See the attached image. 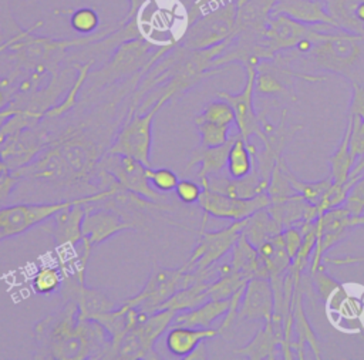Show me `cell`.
Instances as JSON below:
<instances>
[{
	"mask_svg": "<svg viewBox=\"0 0 364 360\" xmlns=\"http://www.w3.org/2000/svg\"><path fill=\"white\" fill-rule=\"evenodd\" d=\"M232 38L202 50L186 48L178 43L154 63L139 80L128 110L146 112L156 101L168 102L203 78L219 73L222 68H213V60L226 50Z\"/></svg>",
	"mask_w": 364,
	"mask_h": 360,
	"instance_id": "6da1fadb",
	"label": "cell"
},
{
	"mask_svg": "<svg viewBox=\"0 0 364 360\" xmlns=\"http://www.w3.org/2000/svg\"><path fill=\"white\" fill-rule=\"evenodd\" d=\"M34 359L108 360L111 339L95 320L78 319V306L65 300L61 309L40 320L34 327Z\"/></svg>",
	"mask_w": 364,
	"mask_h": 360,
	"instance_id": "7a4b0ae2",
	"label": "cell"
},
{
	"mask_svg": "<svg viewBox=\"0 0 364 360\" xmlns=\"http://www.w3.org/2000/svg\"><path fill=\"white\" fill-rule=\"evenodd\" d=\"M311 43L310 50L297 58L299 71H328L343 75L351 84H364V34L324 24Z\"/></svg>",
	"mask_w": 364,
	"mask_h": 360,
	"instance_id": "3957f363",
	"label": "cell"
},
{
	"mask_svg": "<svg viewBox=\"0 0 364 360\" xmlns=\"http://www.w3.org/2000/svg\"><path fill=\"white\" fill-rule=\"evenodd\" d=\"M154 48V43L144 37L129 38L118 44L111 58L102 67L90 71L87 78L88 88L84 91V95H90L94 91H100L124 78L135 77L136 74H142L144 77L156 61Z\"/></svg>",
	"mask_w": 364,
	"mask_h": 360,
	"instance_id": "277c9868",
	"label": "cell"
},
{
	"mask_svg": "<svg viewBox=\"0 0 364 360\" xmlns=\"http://www.w3.org/2000/svg\"><path fill=\"white\" fill-rule=\"evenodd\" d=\"M118 189H104L91 195L53 202H18L13 205H6L0 208V240L17 236L28 231L30 228L43 223L55 212L64 208L78 203L87 205L92 202H100L115 194Z\"/></svg>",
	"mask_w": 364,
	"mask_h": 360,
	"instance_id": "5b68a950",
	"label": "cell"
},
{
	"mask_svg": "<svg viewBox=\"0 0 364 360\" xmlns=\"http://www.w3.org/2000/svg\"><path fill=\"white\" fill-rule=\"evenodd\" d=\"M300 53L294 50L279 51L270 58L260 60L256 64L255 95L282 97L297 100L294 94V78H301L309 83L323 81L327 77L320 74H307L296 68V61Z\"/></svg>",
	"mask_w": 364,
	"mask_h": 360,
	"instance_id": "8992f818",
	"label": "cell"
},
{
	"mask_svg": "<svg viewBox=\"0 0 364 360\" xmlns=\"http://www.w3.org/2000/svg\"><path fill=\"white\" fill-rule=\"evenodd\" d=\"M165 102L162 100L156 101L146 112H136L128 110L122 120V125L112 138L107 152L128 155L145 166H152L151 162V148H152V122L156 112L162 108Z\"/></svg>",
	"mask_w": 364,
	"mask_h": 360,
	"instance_id": "52a82bcc",
	"label": "cell"
},
{
	"mask_svg": "<svg viewBox=\"0 0 364 360\" xmlns=\"http://www.w3.org/2000/svg\"><path fill=\"white\" fill-rule=\"evenodd\" d=\"M235 27L236 0H228L196 17L181 36L179 44L192 50L209 48L235 37Z\"/></svg>",
	"mask_w": 364,
	"mask_h": 360,
	"instance_id": "ba28073f",
	"label": "cell"
},
{
	"mask_svg": "<svg viewBox=\"0 0 364 360\" xmlns=\"http://www.w3.org/2000/svg\"><path fill=\"white\" fill-rule=\"evenodd\" d=\"M176 312L158 310L148 314L132 327L115 349V360H159L161 356L154 350L156 340L172 324Z\"/></svg>",
	"mask_w": 364,
	"mask_h": 360,
	"instance_id": "9c48e42d",
	"label": "cell"
},
{
	"mask_svg": "<svg viewBox=\"0 0 364 360\" xmlns=\"http://www.w3.org/2000/svg\"><path fill=\"white\" fill-rule=\"evenodd\" d=\"M246 219L232 221L230 225L219 231H206L199 228V238L189 259L183 263L186 270L208 273L215 263L232 250L239 236L242 235Z\"/></svg>",
	"mask_w": 364,
	"mask_h": 360,
	"instance_id": "30bf717a",
	"label": "cell"
},
{
	"mask_svg": "<svg viewBox=\"0 0 364 360\" xmlns=\"http://www.w3.org/2000/svg\"><path fill=\"white\" fill-rule=\"evenodd\" d=\"M97 169L109 174L121 189L134 192L154 202H161L164 199L162 194L149 184L146 178V166L132 157L105 152L100 159Z\"/></svg>",
	"mask_w": 364,
	"mask_h": 360,
	"instance_id": "8fae6325",
	"label": "cell"
},
{
	"mask_svg": "<svg viewBox=\"0 0 364 360\" xmlns=\"http://www.w3.org/2000/svg\"><path fill=\"white\" fill-rule=\"evenodd\" d=\"M183 275V265L176 269L158 268L151 273L144 287L135 296L125 299L122 303L136 307L148 314L155 313L178 289L182 287Z\"/></svg>",
	"mask_w": 364,
	"mask_h": 360,
	"instance_id": "7c38bea8",
	"label": "cell"
},
{
	"mask_svg": "<svg viewBox=\"0 0 364 360\" xmlns=\"http://www.w3.org/2000/svg\"><path fill=\"white\" fill-rule=\"evenodd\" d=\"M198 203L209 218L240 221L249 218L259 209L267 208L270 205V198L267 192L259 194L253 198H233L210 191L209 188H203Z\"/></svg>",
	"mask_w": 364,
	"mask_h": 360,
	"instance_id": "4fadbf2b",
	"label": "cell"
},
{
	"mask_svg": "<svg viewBox=\"0 0 364 360\" xmlns=\"http://www.w3.org/2000/svg\"><path fill=\"white\" fill-rule=\"evenodd\" d=\"M318 26L300 23L286 14L272 16L262 40L266 58L273 57L279 51L294 50L306 38L311 41Z\"/></svg>",
	"mask_w": 364,
	"mask_h": 360,
	"instance_id": "5bb4252c",
	"label": "cell"
},
{
	"mask_svg": "<svg viewBox=\"0 0 364 360\" xmlns=\"http://www.w3.org/2000/svg\"><path fill=\"white\" fill-rule=\"evenodd\" d=\"M245 70H246V81L240 92L232 94L228 91H218L216 95L219 98L226 100L232 105L236 117L237 132L243 137V139L249 141L252 135H257L260 138L264 132H263L260 117L253 107L256 64H249L245 67Z\"/></svg>",
	"mask_w": 364,
	"mask_h": 360,
	"instance_id": "9a60e30c",
	"label": "cell"
},
{
	"mask_svg": "<svg viewBox=\"0 0 364 360\" xmlns=\"http://www.w3.org/2000/svg\"><path fill=\"white\" fill-rule=\"evenodd\" d=\"M127 229L134 228L117 211L100 206L95 202L85 205V215L82 219V239H85L92 248Z\"/></svg>",
	"mask_w": 364,
	"mask_h": 360,
	"instance_id": "2e32d148",
	"label": "cell"
},
{
	"mask_svg": "<svg viewBox=\"0 0 364 360\" xmlns=\"http://www.w3.org/2000/svg\"><path fill=\"white\" fill-rule=\"evenodd\" d=\"M85 205L78 203L64 208L41 223V229L48 232L58 250L74 249L82 239V219Z\"/></svg>",
	"mask_w": 364,
	"mask_h": 360,
	"instance_id": "e0dca14e",
	"label": "cell"
},
{
	"mask_svg": "<svg viewBox=\"0 0 364 360\" xmlns=\"http://www.w3.org/2000/svg\"><path fill=\"white\" fill-rule=\"evenodd\" d=\"M63 272V270H61ZM60 293L65 300H73L78 306V319H92L94 316L115 307V303L101 290L87 287L70 272H63Z\"/></svg>",
	"mask_w": 364,
	"mask_h": 360,
	"instance_id": "ac0fdd59",
	"label": "cell"
},
{
	"mask_svg": "<svg viewBox=\"0 0 364 360\" xmlns=\"http://www.w3.org/2000/svg\"><path fill=\"white\" fill-rule=\"evenodd\" d=\"M286 112H287L286 110L282 111L280 121L272 132L263 134L260 137L263 147H262V149H256V154H255L257 172L264 182H269L276 164L282 159V154H283L286 144L301 128V125L287 127L286 125Z\"/></svg>",
	"mask_w": 364,
	"mask_h": 360,
	"instance_id": "d6986e66",
	"label": "cell"
},
{
	"mask_svg": "<svg viewBox=\"0 0 364 360\" xmlns=\"http://www.w3.org/2000/svg\"><path fill=\"white\" fill-rule=\"evenodd\" d=\"M274 297L269 279L252 277L247 280L236 320L266 322L273 316Z\"/></svg>",
	"mask_w": 364,
	"mask_h": 360,
	"instance_id": "ffe728a7",
	"label": "cell"
},
{
	"mask_svg": "<svg viewBox=\"0 0 364 360\" xmlns=\"http://www.w3.org/2000/svg\"><path fill=\"white\" fill-rule=\"evenodd\" d=\"M283 317L279 314L272 316L259 329L255 337L243 347L236 349L235 354L243 356L250 360H273L280 356V344L283 342Z\"/></svg>",
	"mask_w": 364,
	"mask_h": 360,
	"instance_id": "44dd1931",
	"label": "cell"
},
{
	"mask_svg": "<svg viewBox=\"0 0 364 360\" xmlns=\"http://www.w3.org/2000/svg\"><path fill=\"white\" fill-rule=\"evenodd\" d=\"M277 0H236L235 36L263 38Z\"/></svg>",
	"mask_w": 364,
	"mask_h": 360,
	"instance_id": "7402d4cb",
	"label": "cell"
},
{
	"mask_svg": "<svg viewBox=\"0 0 364 360\" xmlns=\"http://www.w3.org/2000/svg\"><path fill=\"white\" fill-rule=\"evenodd\" d=\"M146 316H148V313H145L136 307H131L128 305L121 303L119 307H114V309L100 313L91 319V320L98 322L105 329V332L108 333V336L111 339V349H109V354H108L109 360L114 359L115 349L118 347V344L121 343L124 336L132 327H135L141 320H144Z\"/></svg>",
	"mask_w": 364,
	"mask_h": 360,
	"instance_id": "603a6c76",
	"label": "cell"
},
{
	"mask_svg": "<svg viewBox=\"0 0 364 360\" xmlns=\"http://www.w3.org/2000/svg\"><path fill=\"white\" fill-rule=\"evenodd\" d=\"M199 184L202 185V188H209L210 191L225 194L233 198H253L259 194L266 192L269 185V182H264L260 178L256 164L253 171L243 178L235 179L230 178L228 174L223 175L220 172L216 175H210L208 179L200 181Z\"/></svg>",
	"mask_w": 364,
	"mask_h": 360,
	"instance_id": "cb8c5ba5",
	"label": "cell"
},
{
	"mask_svg": "<svg viewBox=\"0 0 364 360\" xmlns=\"http://www.w3.org/2000/svg\"><path fill=\"white\" fill-rule=\"evenodd\" d=\"M276 14H286L304 24H331L336 27L323 0H277L272 10V16Z\"/></svg>",
	"mask_w": 364,
	"mask_h": 360,
	"instance_id": "d4e9b609",
	"label": "cell"
},
{
	"mask_svg": "<svg viewBox=\"0 0 364 360\" xmlns=\"http://www.w3.org/2000/svg\"><path fill=\"white\" fill-rule=\"evenodd\" d=\"M236 135V134H235ZM235 135H230L229 141L219 147H203L199 145L195 149H192L185 171H189L192 166L199 165L198 178L199 182L208 179L210 175L220 174L228 164V154L230 149V145L235 139Z\"/></svg>",
	"mask_w": 364,
	"mask_h": 360,
	"instance_id": "484cf974",
	"label": "cell"
},
{
	"mask_svg": "<svg viewBox=\"0 0 364 360\" xmlns=\"http://www.w3.org/2000/svg\"><path fill=\"white\" fill-rule=\"evenodd\" d=\"M216 336H219V332L218 329L212 327L202 329L186 326H169L165 337V344L172 356L185 360V357L189 356L200 342H206Z\"/></svg>",
	"mask_w": 364,
	"mask_h": 360,
	"instance_id": "4316f807",
	"label": "cell"
},
{
	"mask_svg": "<svg viewBox=\"0 0 364 360\" xmlns=\"http://www.w3.org/2000/svg\"><path fill=\"white\" fill-rule=\"evenodd\" d=\"M267 209L283 229L297 226L301 222H314L318 218L314 205L303 199L301 195H294L280 202H272Z\"/></svg>",
	"mask_w": 364,
	"mask_h": 360,
	"instance_id": "83f0119b",
	"label": "cell"
},
{
	"mask_svg": "<svg viewBox=\"0 0 364 360\" xmlns=\"http://www.w3.org/2000/svg\"><path fill=\"white\" fill-rule=\"evenodd\" d=\"M301 286L294 287L293 299H291V310H293V319H294V333H297V340L291 342V350L294 351L297 359H304V347L306 344L310 346L313 354L316 359H321L320 349H318V340L317 336L304 313L303 306V295L300 290Z\"/></svg>",
	"mask_w": 364,
	"mask_h": 360,
	"instance_id": "f1b7e54d",
	"label": "cell"
},
{
	"mask_svg": "<svg viewBox=\"0 0 364 360\" xmlns=\"http://www.w3.org/2000/svg\"><path fill=\"white\" fill-rule=\"evenodd\" d=\"M229 307V299H209L195 309L178 312L171 326L210 327L218 319L223 317Z\"/></svg>",
	"mask_w": 364,
	"mask_h": 360,
	"instance_id": "f546056e",
	"label": "cell"
},
{
	"mask_svg": "<svg viewBox=\"0 0 364 360\" xmlns=\"http://www.w3.org/2000/svg\"><path fill=\"white\" fill-rule=\"evenodd\" d=\"M256 149L257 148L255 144L243 139V137L239 132H236L228 154V164H226L228 175L235 179L249 175L253 171L256 164V158H255Z\"/></svg>",
	"mask_w": 364,
	"mask_h": 360,
	"instance_id": "4dcf8cb0",
	"label": "cell"
},
{
	"mask_svg": "<svg viewBox=\"0 0 364 360\" xmlns=\"http://www.w3.org/2000/svg\"><path fill=\"white\" fill-rule=\"evenodd\" d=\"M282 231L283 228L273 219L269 209L263 208L252 213L249 218H246V223L243 226L242 233L253 246L257 248L264 240L272 239Z\"/></svg>",
	"mask_w": 364,
	"mask_h": 360,
	"instance_id": "1f68e13d",
	"label": "cell"
},
{
	"mask_svg": "<svg viewBox=\"0 0 364 360\" xmlns=\"http://www.w3.org/2000/svg\"><path fill=\"white\" fill-rule=\"evenodd\" d=\"M94 64V60H88L84 63H73L71 67L74 70H77V77L74 80V83L71 84L70 90L67 91L64 100L60 104H55L54 107H51L46 114L44 118L46 120H55V118H61L65 114H68L71 110H74V107L77 105V97L80 94V91L84 88L88 74L91 71V67Z\"/></svg>",
	"mask_w": 364,
	"mask_h": 360,
	"instance_id": "d6a6232c",
	"label": "cell"
},
{
	"mask_svg": "<svg viewBox=\"0 0 364 360\" xmlns=\"http://www.w3.org/2000/svg\"><path fill=\"white\" fill-rule=\"evenodd\" d=\"M337 28L364 34V24L355 17V9L364 0H323Z\"/></svg>",
	"mask_w": 364,
	"mask_h": 360,
	"instance_id": "836d02e7",
	"label": "cell"
},
{
	"mask_svg": "<svg viewBox=\"0 0 364 360\" xmlns=\"http://www.w3.org/2000/svg\"><path fill=\"white\" fill-rule=\"evenodd\" d=\"M209 282H196L189 286L178 289L162 306L159 310L168 309L173 312H183L198 307L199 305L209 300L208 295Z\"/></svg>",
	"mask_w": 364,
	"mask_h": 360,
	"instance_id": "e575fe53",
	"label": "cell"
},
{
	"mask_svg": "<svg viewBox=\"0 0 364 360\" xmlns=\"http://www.w3.org/2000/svg\"><path fill=\"white\" fill-rule=\"evenodd\" d=\"M230 266L233 272H239L246 275L247 277H256L257 269L260 265V258L257 248L253 246L247 238L242 233L232 248V259H230Z\"/></svg>",
	"mask_w": 364,
	"mask_h": 360,
	"instance_id": "d590c367",
	"label": "cell"
},
{
	"mask_svg": "<svg viewBox=\"0 0 364 360\" xmlns=\"http://www.w3.org/2000/svg\"><path fill=\"white\" fill-rule=\"evenodd\" d=\"M328 164H330V172H331L330 176L333 179V184L344 185L348 179L351 168L355 164L350 152V125L348 124L344 129V134L341 137V141L337 149L330 157Z\"/></svg>",
	"mask_w": 364,
	"mask_h": 360,
	"instance_id": "8d00e7d4",
	"label": "cell"
},
{
	"mask_svg": "<svg viewBox=\"0 0 364 360\" xmlns=\"http://www.w3.org/2000/svg\"><path fill=\"white\" fill-rule=\"evenodd\" d=\"M287 165L284 164L283 158L276 164L270 179H269V185H267V195L270 198V203L272 202H280L284 199H289L294 195H299L294 188L291 186L289 176H287Z\"/></svg>",
	"mask_w": 364,
	"mask_h": 360,
	"instance_id": "74e56055",
	"label": "cell"
},
{
	"mask_svg": "<svg viewBox=\"0 0 364 360\" xmlns=\"http://www.w3.org/2000/svg\"><path fill=\"white\" fill-rule=\"evenodd\" d=\"M198 122H213L232 127L236 125V117L232 105L226 100L218 97V100L208 102L203 111L198 114V117L195 118V124Z\"/></svg>",
	"mask_w": 364,
	"mask_h": 360,
	"instance_id": "f35d334b",
	"label": "cell"
},
{
	"mask_svg": "<svg viewBox=\"0 0 364 360\" xmlns=\"http://www.w3.org/2000/svg\"><path fill=\"white\" fill-rule=\"evenodd\" d=\"M249 279L250 277H247L246 275L233 270L226 275L218 276V279L209 282V299H229L236 290L243 287Z\"/></svg>",
	"mask_w": 364,
	"mask_h": 360,
	"instance_id": "ab89813d",
	"label": "cell"
},
{
	"mask_svg": "<svg viewBox=\"0 0 364 360\" xmlns=\"http://www.w3.org/2000/svg\"><path fill=\"white\" fill-rule=\"evenodd\" d=\"M63 285V272L58 266H41L31 279V287L37 295H51L60 290Z\"/></svg>",
	"mask_w": 364,
	"mask_h": 360,
	"instance_id": "60d3db41",
	"label": "cell"
},
{
	"mask_svg": "<svg viewBox=\"0 0 364 360\" xmlns=\"http://www.w3.org/2000/svg\"><path fill=\"white\" fill-rule=\"evenodd\" d=\"M287 176H289V181L291 184V186L294 188V191L303 196V199H306L309 203L311 205H317L320 198L323 196V194L333 184V179L331 176L330 178H324L321 181H316V182H304V181H300L297 179L291 171L287 168Z\"/></svg>",
	"mask_w": 364,
	"mask_h": 360,
	"instance_id": "b9f144b4",
	"label": "cell"
},
{
	"mask_svg": "<svg viewBox=\"0 0 364 360\" xmlns=\"http://www.w3.org/2000/svg\"><path fill=\"white\" fill-rule=\"evenodd\" d=\"M196 127L200 135V145L203 147H219L228 142L230 138L229 134L232 127L213 122H198Z\"/></svg>",
	"mask_w": 364,
	"mask_h": 360,
	"instance_id": "7bdbcfd3",
	"label": "cell"
},
{
	"mask_svg": "<svg viewBox=\"0 0 364 360\" xmlns=\"http://www.w3.org/2000/svg\"><path fill=\"white\" fill-rule=\"evenodd\" d=\"M146 178H148L149 184L161 194L175 191V186L179 181L178 175L169 168L146 166Z\"/></svg>",
	"mask_w": 364,
	"mask_h": 360,
	"instance_id": "ee69618b",
	"label": "cell"
},
{
	"mask_svg": "<svg viewBox=\"0 0 364 360\" xmlns=\"http://www.w3.org/2000/svg\"><path fill=\"white\" fill-rule=\"evenodd\" d=\"M68 13H71V27L81 33V34H92L95 33V30L98 28L100 24V18L95 10L90 9V7H81L75 11L68 10Z\"/></svg>",
	"mask_w": 364,
	"mask_h": 360,
	"instance_id": "f6af8a7d",
	"label": "cell"
},
{
	"mask_svg": "<svg viewBox=\"0 0 364 360\" xmlns=\"http://www.w3.org/2000/svg\"><path fill=\"white\" fill-rule=\"evenodd\" d=\"M350 125V152L354 161L364 155V120L348 115Z\"/></svg>",
	"mask_w": 364,
	"mask_h": 360,
	"instance_id": "bcb514c9",
	"label": "cell"
},
{
	"mask_svg": "<svg viewBox=\"0 0 364 360\" xmlns=\"http://www.w3.org/2000/svg\"><path fill=\"white\" fill-rule=\"evenodd\" d=\"M353 216H360L364 212V174L350 188L346 202L343 203Z\"/></svg>",
	"mask_w": 364,
	"mask_h": 360,
	"instance_id": "7dc6e473",
	"label": "cell"
},
{
	"mask_svg": "<svg viewBox=\"0 0 364 360\" xmlns=\"http://www.w3.org/2000/svg\"><path fill=\"white\" fill-rule=\"evenodd\" d=\"M202 185L191 181V179H179L176 186H175V194L176 198L185 203V205H192L199 201V196L202 194Z\"/></svg>",
	"mask_w": 364,
	"mask_h": 360,
	"instance_id": "c3c4849f",
	"label": "cell"
},
{
	"mask_svg": "<svg viewBox=\"0 0 364 360\" xmlns=\"http://www.w3.org/2000/svg\"><path fill=\"white\" fill-rule=\"evenodd\" d=\"M283 238H284V248L289 256L293 259L301 246L303 233L300 232L299 226H289L283 229Z\"/></svg>",
	"mask_w": 364,
	"mask_h": 360,
	"instance_id": "681fc988",
	"label": "cell"
},
{
	"mask_svg": "<svg viewBox=\"0 0 364 360\" xmlns=\"http://www.w3.org/2000/svg\"><path fill=\"white\" fill-rule=\"evenodd\" d=\"M351 101L348 108L350 117H360L364 120V84H351Z\"/></svg>",
	"mask_w": 364,
	"mask_h": 360,
	"instance_id": "f907efd6",
	"label": "cell"
},
{
	"mask_svg": "<svg viewBox=\"0 0 364 360\" xmlns=\"http://www.w3.org/2000/svg\"><path fill=\"white\" fill-rule=\"evenodd\" d=\"M17 185H18V178L14 176L10 171L4 172L0 176V208L6 206L7 201L11 198Z\"/></svg>",
	"mask_w": 364,
	"mask_h": 360,
	"instance_id": "816d5d0a",
	"label": "cell"
},
{
	"mask_svg": "<svg viewBox=\"0 0 364 360\" xmlns=\"http://www.w3.org/2000/svg\"><path fill=\"white\" fill-rule=\"evenodd\" d=\"M14 80L11 77L0 78V111L7 107L17 91V85L13 84Z\"/></svg>",
	"mask_w": 364,
	"mask_h": 360,
	"instance_id": "f5cc1de1",
	"label": "cell"
},
{
	"mask_svg": "<svg viewBox=\"0 0 364 360\" xmlns=\"http://www.w3.org/2000/svg\"><path fill=\"white\" fill-rule=\"evenodd\" d=\"M148 3V0H128V10L127 14L124 16V18L119 21V26L127 24L128 21H131L132 18L136 17V14L139 13V10Z\"/></svg>",
	"mask_w": 364,
	"mask_h": 360,
	"instance_id": "db71d44e",
	"label": "cell"
},
{
	"mask_svg": "<svg viewBox=\"0 0 364 360\" xmlns=\"http://www.w3.org/2000/svg\"><path fill=\"white\" fill-rule=\"evenodd\" d=\"M203 360V359H208V353H206V344L205 342H200L195 349L193 351L185 357V360Z\"/></svg>",
	"mask_w": 364,
	"mask_h": 360,
	"instance_id": "11a10c76",
	"label": "cell"
},
{
	"mask_svg": "<svg viewBox=\"0 0 364 360\" xmlns=\"http://www.w3.org/2000/svg\"><path fill=\"white\" fill-rule=\"evenodd\" d=\"M355 17L364 24V1L361 4H358V7L355 9Z\"/></svg>",
	"mask_w": 364,
	"mask_h": 360,
	"instance_id": "9f6ffc18",
	"label": "cell"
},
{
	"mask_svg": "<svg viewBox=\"0 0 364 360\" xmlns=\"http://www.w3.org/2000/svg\"><path fill=\"white\" fill-rule=\"evenodd\" d=\"M7 171H10V169H9L7 165L0 159V176H1L4 172H7Z\"/></svg>",
	"mask_w": 364,
	"mask_h": 360,
	"instance_id": "6f0895ef",
	"label": "cell"
}]
</instances>
